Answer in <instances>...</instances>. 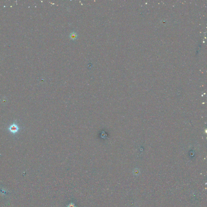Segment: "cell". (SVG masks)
Segmentation results:
<instances>
[{
	"label": "cell",
	"mask_w": 207,
	"mask_h": 207,
	"mask_svg": "<svg viewBox=\"0 0 207 207\" xmlns=\"http://www.w3.org/2000/svg\"><path fill=\"white\" fill-rule=\"evenodd\" d=\"M8 130L11 133L13 134H15L19 132L20 130V128L17 124L15 123H13V124L10 125L8 127Z\"/></svg>",
	"instance_id": "1"
},
{
	"label": "cell",
	"mask_w": 207,
	"mask_h": 207,
	"mask_svg": "<svg viewBox=\"0 0 207 207\" xmlns=\"http://www.w3.org/2000/svg\"><path fill=\"white\" fill-rule=\"evenodd\" d=\"M78 35L77 33L73 31L70 34L69 38L73 41H76L78 38Z\"/></svg>",
	"instance_id": "2"
}]
</instances>
